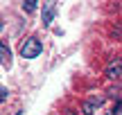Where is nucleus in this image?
Instances as JSON below:
<instances>
[{
    "instance_id": "nucleus-3",
    "label": "nucleus",
    "mask_w": 122,
    "mask_h": 115,
    "mask_svg": "<svg viewBox=\"0 0 122 115\" xmlns=\"http://www.w3.org/2000/svg\"><path fill=\"white\" fill-rule=\"evenodd\" d=\"M100 106H102V97H93V99H88V102L81 104V113L84 115H95Z\"/></svg>"
},
{
    "instance_id": "nucleus-9",
    "label": "nucleus",
    "mask_w": 122,
    "mask_h": 115,
    "mask_svg": "<svg viewBox=\"0 0 122 115\" xmlns=\"http://www.w3.org/2000/svg\"><path fill=\"white\" fill-rule=\"evenodd\" d=\"M115 34H118V36H122V25L118 27V29H113V36H115Z\"/></svg>"
},
{
    "instance_id": "nucleus-8",
    "label": "nucleus",
    "mask_w": 122,
    "mask_h": 115,
    "mask_svg": "<svg viewBox=\"0 0 122 115\" xmlns=\"http://www.w3.org/2000/svg\"><path fill=\"white\" fill-rule=\"evenodd\" d=\"M7 97H9V88H7V86H2V88H0V99L5 102Z\"/></svg>"
},
{
    "instance_id": "nucleus-1",
    "label": "nucleus",
    "mask_w": 122,
    "mask_h": 115,
    "mask_svg": "<svg viewBox=\"0 0 122 115\" xmlns=\"http://www.w3.org/2000/svg\"><path fill=\"white\" fill-rule=\"evenodd\" d=\"M41 52H43V43H41V38L30 36V38L23 41V45H20V57L23 59H36Z\"/></svg>"
},
{
    "instance_id": "nucleus-5",
    "label": "nucleus",
    "mask_w": 122,
    "mask_h": 115,
    "mask_svg": "<svg viewBox=\"0 0 122 115\" xmlns=\"http://www.w3.org/2000/svg\"><path fill=\"white\" fill-rule=\"evenodd\" d=\"M0 54H2V66L9 68V66H11V52H9L7 43H0Z\"/></svg>"
},
{
    "instance_id": "nucleus-4",
    "label": "nucleus",
    "mask_w": 122,
    "mask_h": 115,
    "mask_svg": "<svg viewBox=\"0 0 122 115\" xmlns=\"http://www.w3.org/2000/svg\"><path fill=\"white\" fill-rule=\"evenodd\" d=\"M52 18H54V2H48L43 7V23H45V25H50Z\"/></svg>"
},
{
    "instance_id": "nucleus-7",
    "label": "nucleus",
    "mask_w": 122,
    "mask_h": 115,
    "mask_svg": "<svg viewBox=\"0 0 122 115\" xmlns=\"http://www.w3.org/2000/svg\"><path fill=\"white\" fill-rule=\"evenodd\" d=\"M111 115H122V99H120V102H118V104L113 106V111H111Z\"/></svg>"
},
{
    "instance_id": "nucleus-6",
    "label": "nucleus",
    "mask_w": 122,
    "mask_h": 115,
    "mask_svg": "<svg viewBox=\"0 0 122 115\" xmlns=\"http://www.w3.org/2000/svg\"><path fill=\"white\" fill-rule=\"evenodd\" d=\"M36 7H39L36 0H25V2H23V11H27V14H34Z\"/></svg>"
},
{
    "instance_id": "nucleus-2",
    "label": "nucleus",
    "mask_w": 122,
    "mask_h": 115,
    "mask_svg": "<svg viewBox=\"0 0 122 115\" xmlns=\"http://www.w3.org/2000/svg\"><path fill=\"white\" fill-rule=\"evenodd\" d=\"M106 77H109V79H118V77H122V59L120 57L111 59V61L106 63Z\"/></svg>"
}]
</instances>
